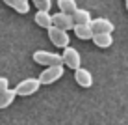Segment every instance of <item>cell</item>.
Instances as JSON below:
<instances>
[{
    "label": "cell",
    "mask_w": 128,
    "mask_h": 125,
    "mask_svg": "<svg viewBox=\"0 0 128 125\" xmlns=\"http://www.w3.org/2000/svg\"><path fill=\"white\" fill-rule=\"evenodd\" d=\"M48 39H50V41L54 43L56 47L65 49V47H69V41H70V37H69V30L60 28V26L52 24L50 28H48Z\"/></svg>",
    "instance_id": "6da1fadb"
},
{
    "label": "cell",
    "mask_w": 128,
    "mask_h": 125,
    "mask_svg": "<svg viewBox=\"0 0 128 125\" xmlns=\"http://www.w3.org/2000/svg\"><path fill=\"white\" fill-rule=\"evenodd\" d=\"M32 58H34L35 64H41V65L63 64V56H61V54H56V52H50V51H35ZM63 65H65V64H63Z\"/></svg>",
    "instance_id": "7a4b0ae2"
},
{
    "label": "cell",
    "mask_w": 128,
    "mask_h": 125,
    "mask_svg": "<svg viewBox=\"0 0 128 125\" xmlns=\"http://www.w3.org/2000/svg\"><path fill=\"white\" fill-rule=\"evenodd\" d=\"M63 64H56V65H46V69H43V73L39 75L41 84H54L56 80H60L63 77Z\"/></svg>",
    "instance_id": "3957f363"
},
{
    "label": "cell",
    "mask_w": 128,
    "mask_h": 125,
    "mask_svg": "<svg viewBox=\"0 0 128 125\" xmlns=\"http://www.w3.org/2000/svg\"><path fill=\"white\" fill-rule=\"evenodd\" d=\"M39 86H41V80L39 78H24V80H20V82L17 84L15 90L20 97H28V95H34V93L39 90Z\"/></svg>",
    "instance_id": "277c9868"
},
{
    "label": "cell",
    "mask_w": 128,
    "mask_h": 125,
    "mask_svg": "<svg viewBox=\"0 0 128 125\" xmlns=\"http://www.w3.org/2000/svg\"><path fill=\"white\" fill-rule=\"evenodd\" d=\"M61 56H63V64L67 65L69 69L76 71L78 67H82V56L74 47H65V51H63Z\"/></svg>",
    "instance_id": "5b68a950"
},
{
    "label": "cell",
    "mask_w": 128,
    "mask_h": 125,
    "mask_svg": "<svg viewBox=\"0 0 128 125\" xmlns=\"http://www.w3.org/2000/svg\"><path fill=\"white\" fill-rule=\"evenodd\" d=\"M52 23H54L56 26H60V28H65V30H74V26H76L72 13H65L61 10L52 15Z\"/></svg>",
    "instance_id": "8992f818"
},
{
    "label": "cell",
    "mask_w": 128,
    "mask_h": 125,
    "mask_svg": "<svg viewBox=\"0 0 128 125\" xmlns=\"http://www.w3.org/2000/svg\"><path fill=\"white\" fill-rule=\"evenodd\" d=\"M74 80H76V84L82 86V88H91L93 86V75L84 67H78L74 71Z\"/></svg>",
    "instance_id": "52a82bcc"
},
{
    "label": "cell",
    "mask_w": 128,
    "mask_h": 125,
    "mask_svg": "<svg viewBox=\"0 0 128 125\" xmlns=\"http://www.w3.org/2000/svg\"><path fill=\"white\" fill-rule=\"evenodd\" d=\"M91 28H93V32L95 34H102V32H113V23L112 21H108V19H93L91 21Z\"/></svg>",
    "instance_id": "ba28073f"
},
{
    "label": "cell",
    "mask_w": 128,
    "mask_h": 125,
    "mask_svg": "<svg viewBox=\"0 0 128 125\" xmlns=\"http://www.w3.org/2000/svg\"><path fill=\"white\" fill-rule=\"evenodd\" d=\"M93 43H95L96 47H100V49H108V47H112V43H113L112 32H102V34H95V35H93Z\"/></svg>",
    "instance_id": "9c48e42d"
},
{
    "label": "cell",
    "mask_w": 128,
    "mask_h": 125,
    "mask_svg": "<svg viewBox=\"0 0 128 125\" xmlns=\"http://www.w3.org/2000/svg\"><path fill=\"white\" fill-rule=\"evenodd\" d=\"M35 23L41 26V28H46V30L54 24V23H52V15L46 10H39L37 13H35Z\"/></svg>",
    "instance_id": "30bf717a"
},
{
    "label": "cell",
    "mask_w": 128,
    "mask_h": 125,
    "mask_svg": "<svg viewBox=\"0 0 128 125\" xmlns=\"http://www.w3.org/2000/svg\"><path fill=\"white\" fill-rule=\"evenodd\" d=\"M74 34H76L78 39H93V28H91V23L89 24H76L74 26Z\"/></svg>",
    "instance_id": "8fae6325"
},
{
    "label": "cell",
    "mask_w": 128,
    "mask_h": 125,
    "mask_svg": "<svg viewBox=\"0 0 128 125\" xmlns=\"http://www.w3.org/2000/svg\"><path fill=\"white\" fill-rule=\"evenodd\" d=\"M4 4H8L10 8H13L17 13H22V15H26V13L30 11V4L28 0H2Z\"/></svg>",
    "instance_id": "7c38bea8"
},
{
    "label": "cell",
    "mask_w": 128,
    "mask_h": 125,
    "mask_svg": "<svg viewBox=\"0 0 128 125\" xmlns=\"http://www.w3.org/2000/svg\"><path fill=\"white\" fill-rule=\"evenodd\" d=\"M17 95H19L17 90H10V88L4 93H0V108H8L10 105H13V101H15Z\"/></svg>",
    "instance_id": "4fadbf2b"
},
{
    "label": "cell",
    "mask_w": 128,
    "mask_h": 125,
    "mask_svg": "<svg viewBox=\"0 0 128 125\" xmlns=\"http://www.w3.org/2000/svg\"><path fill=\"white\" fill-rule=\"evenodd\" d=\"M72 17H74V23H76V24H89L91 21H93V19H91L89 10H80V8L72 13Z\"/></svg>",
    "instance_id": "5bb4252c"
},
{
    "label": "cell",
    "mask_w": 128,
    "mask_h": 125,
    "mask_svg": "<svg viewBox=\"0 0 128 125\" xmlns=\"http://www.w3.org/2000/svg\"><path fill=\"white\" fill-rule=\"evenodd\" d=\"M58 8L61 11H65V13H74L78 10L76 0H58Z\"/></svg>",
    "instance_id": "9a60e30c"
},
{
    "label": "cell",
    "mask_w": 128,
    "mask_h": 125,
    "mask_svg": "<svg viewBox=\"0 0 128 125\" xmlns=\"http://www.w3.org/2000/svg\"><path fill=\"white\" fill-rule=\"evenodd\" d=\"M34 2V6L37 8V10H50L52 8V0H32Z\"/></svg>",
    "instance_id": "2e32d148"
},
{
    "label": "cell",
    "mask_w": 128,
    "mask_h": 125,
    "mask_svg": "<svg viewBox=\"0 0 128 125\" xmlns=\"http://www.w3.org/2000/svg\"><path fill=\"white\" fill-rule=\"evenodd\" d=\"M8 84H10V80H8L6 77H0V93H4L8 88H10Z\"/></svg>",
    "instance_id": "e0dca14e"
},
{
    "label": "cell",
    "mask_w": 128,
    "mask_h": 125,
    "mask_svg": "<svg viewBox=\"0 0 128 125\" xmlns=\"http://www.w3.org/2000/svg\"><path fill=\"white\" fill-rule=\"evenodd\" d=\"M124 2H126V10H128V0H124Z\"/></svg>",
    "instance_id": "ac0fdd59"
}]
</instances>
